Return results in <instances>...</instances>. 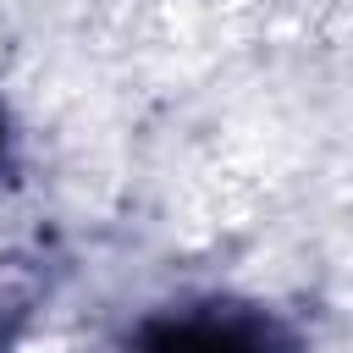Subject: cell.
Returning a JSON list of instances; mask_svg holds the SVG:
<instances>
[{
    "label": "cell",
    "instance_id": "2",
    "mask_svg": "<svg viewBox=\"0 0 353 353\" xmlns=\"http://www.w3.org/2000/svg\"><path fill=\"white\" fill-rule=\"evenodd\" d=\"M0 143H6V121H0Z\"/></svg>",
    "mask_w": 353,
    "mask_h": 353
},
{
    "label": "cell",
    "instance_id": "1",
    "mask_svg": "<svg viewBox=\"0 0 353 353\" xmlns=\"http://www.w3.org/2000/svg\"><path fill=\"white\" fill-rule=\"evenodd\" d=\"M138 353H287V336L276 320L248 314V309H221V314H182V320H154L138 342Z\"/></svg>",
    "mask_w": 353,
    "mask_h": 353
}]
</instances>
